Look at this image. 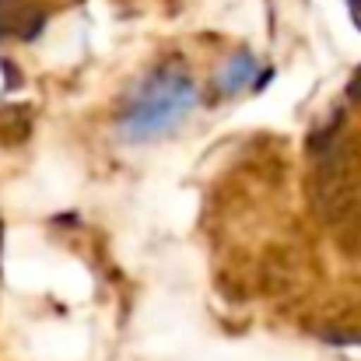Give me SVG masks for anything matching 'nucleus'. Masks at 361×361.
I'll use <instances>...</instances> for the list:
<instances>
[{"label": "nucleus", "instance_id": "obj_1", "mask_svg": "<svg viewBox=\"0 0 361 361\" xmlns=\"http://www.w3.org/2000/svg\"><path fill=\"white\" fill-rule=\"evenodd\" d=\"M207 102L204 78L183 53L147 63L113 106V137L126 147H144L183 130Z\"/></svg>", "mask_w": 361, "mask_h": 361}, {"label": "nucleus", "instance_id": "obj_2", "mask_svg": "<svg viewBox=\"0 0 361 361\" xmlns=\"http://www.w3.org/2000/svg\"><path fill=\"white\" fill-rule=\"evenodd\" d=\"M120 7H126V11H161V7H172L176 0H116Z\"/></svg>", "mask_w": 361, "mask_h": 361}, {"label": "nucleus", "instance_id": "obj_3", "mask_svg": "<svg viewBox=\"0 0 361 361\" xmlns=\"http://www.w3.org/2000/svg\"><path fill=\"white\" fill-rule=\"evenodd\" d=\"M351 99H358L361 102V78H358V85H355V92H351Z\"/></svg>", "mask_w": 361, "mask_h": 361}]
</instances>
